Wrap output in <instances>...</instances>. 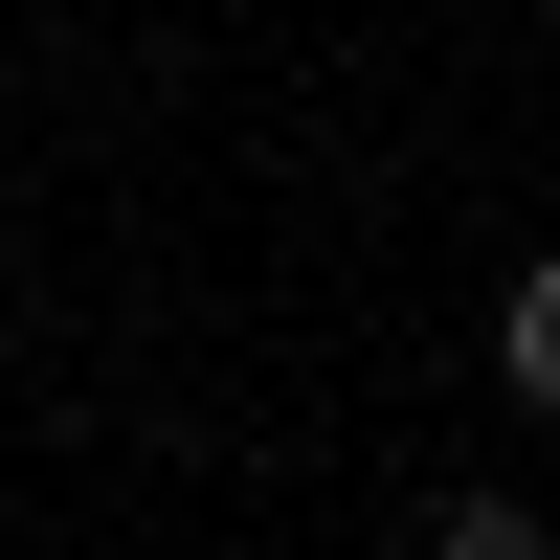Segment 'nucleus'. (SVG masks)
Wrapping results in <instances>:
<instances>
[{"label":"nucleus","mask_w":560,"mask_h":560,"mask_svg":"<svg viewBox=\"0 0 560 560\" xmlns=\"http://www.w3.org/2000/svg\"><path fill=\"white\" fill-rule=\"evenodd\" d=\"M493 382L560 404V269H516V292H493Z\"/></svg>","instance_id":"obj_1"},{"label":"nucleus","mask_w":560,"mask_h":560,"mask_svg":"<svg viewBox=\"0 0 560 560\" xmlns=\"http://www.w3.org/2000/svg\"><path fill=\"white\" fill-rule=\"evenodd\" d=\"M427 560H560V538H538V493H448V516H427Z\"/></svg>","instance_id":"obj_2"}]
</instances>
